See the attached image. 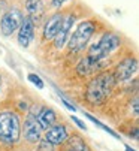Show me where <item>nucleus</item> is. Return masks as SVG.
I'll return each instance as SVG.
<instances>
[{"mask_svg":"<svg viewBox=\"0 0 139 151\" xmlns=\"http://www.w3.org/2000/svg\"><path fill=\"white\" fill-rule=\"evenodd\" d=\"M133 114H135V117H138V96H135V99H133Z\"/></svg>","mask_w":139,"mask_h":151,"instance_id":"20","label":"nucleus"},{"mask_svg":"<svg viewBox=\"0 0 139 151\" xmlns=\"http://www.w3.org/2000/svg\"><path fill=\"white\" fill-rule=\"evenodd\" d=\"M26 11L29 14V18L35 23V19H37L43 14V3L42 0H26Z\"/></svg>","mask_w":139,"mask_h":151,"instance_id":"14","label":"nucleus"},{"mask_svg":"<svg viewBox=\"0 0 139 151\" xmlns=\"http://www.w3.org/2000/svg\"><path fill=\"white\" fill-rule=\"evenodd\" d=\"M36 117H37V121L42 127V130L50 129L57 121V114H55V111L53 109V108H40V111Z\"/></svg>","mask_w":139,"mask_h":151,"instance_id":"13","label":"nucleus"},{"mask_svg":"<svg viewBox=\"0 0 139 151\" xmlns=\"http://www.w3.org/2000/svg\"><path fill=\"white\" fill-rule=\"evenodd\" d=\"M27 79H29V81H30L33 85H36V87H37L39 90H42V88L45 87L43 81H42V79H40V76H39V75H36V73H29Z\"/></svg>","mask_w":139,"mask_h":151,"instance_id":"17","label":"nucleus"},{"mask_svg":"<svg viewBox=\"0 0 139 151\" xmlns=\"http://www.w3.org/2000/svg\"><path fill=\"white\" fill-rule=\"evenodd\" d=\"M96 32V23L91 19H87V21H82V23L76 27L75 33L71 36L69 39V50L72 52H81L87 44L88 40L93 37Z\"/></svg>","mask_w":139,"mask_h":151,"instance_id":"4","label":"nucleus"},{"mask_svg":"<svg viewBox=\"0 0 139 151\" xmlns=\"http://www.w3.org/2000/svg\"><path fill=\"white\" fill-rule=\"evenodd\" d=\"M120 45H121L120 36L108 32L100 37L99 42H96V44H93L90 47L87 55L96 58V60H106L109 57V54H112L117 48H120Z\"/></svg>","mask_w":139,"mask_h":151,"instance_id":"3","label":"nucleus"},{"mask_svg":"<svg viewBox=\"0 0 139 151\" xmlns=\"http://www.w3.org/2000/svg\"><path fill=\"white\" fill-rule=\"evenodd\" d=\"M61 21H63V15L61 14H55V15H53L48 21H46V24L43 27V39L53 40L54 36L57 35L60 26H61Z\"/></svg>","mask_w":139,"mask_h":151,"instance_id":"12","label":"nucleus"},{"mask_svg":"<svg viewBox=\"0 0 139 151\" xmlns=\"http://www.w3.org/2000/svg\"><path fill=\"white\" fill-rule=\"evenodd\" d=\"M85 117H87V118H88L90 121H93V123H94L96 126H99L100 129H103V130H105V132H108V133H109L111 136H114V138H120V136H118V133H115V132L112 130V129H109L108 126H105V124H103V123H100L99 120H96V118H94V117H93L91 114H87V112H85Z\"/></svg>","mask_w":139,"mask_h":151,"instance_id":"16","label":"nucleus"},{"mask_svg":"<svg viewBox=\"0 0 139 151\" xmlns=\"http://www.w3.org/2000/svg\"><path fill=\"white\" fill-rule=\"evenodd\" d=\"M40 136H42V127H40L37 118L35 115L29 114L24 121V138L32 144H37L40 141Z\"/></svg>","mask_w":139,"mask_h":151,"instance_id":"8","label":"nucleus"},{"mask_svg":"<svg viewBox=\"0 0 139 151\" xmlns=\"http://www.w3.org/2000/svg\"><path fill=\"white\" fill-rule=\"evenodd\" d=\"M67 151H90V148L85 145V142H84L81 138L75 136L73 139L69 141V148H67Z\"/></svg>","mask_w":139,"mask_h":151,"instance_id":"15","label":"nucleus"},{"mask_svg":"<svg viewBox=\"0 0 139 151\" xmlns=\"http://www.w3.org/2000/svg\"><path fill=\"white\" fill-rule=\"evenodd\" d=\"M69 133H67V129L63 124H53L50 129H46V133H45V139L48 141L53 145H61L66 142Z\"/></svg>","mask_w":139,"mask_h":151,"instance_id":"10","label":"nucleus"},{"mask_svg":"<svg viewBox=\"0 0 139 151\" xmlns=\"http://www.w3.org/2000/svg\"><path fill=\"white\" fill-rule=\"evenodd\" d=\"M115 84H117V81H115V76L112 72L99 73L88 82L85 99L93 105H102L112 93Z\"/></svg>","mask_w":139,"mask_h":151,"instance_id":"1","label":"nucleus"},{"mask_svg":"<svg viewBox=\"0 0 139 151\" xmlns=\"http://www.w3.org/2000/svg\"><path fill=\"white\" fill-rule=\"evenodd\" d=\"M18 29H19L18 30V37H17L18 44L21 47L27 48L30 45V42L33 40V37H35V23L29 17H24Z\"/></svg>","mask_w":139,"mask_h":151,"instance_id":"9","label":"nucleus"},{"mask_svg":"<svg viewBox=\"0 0 139 151\" xmlns=\"http://www.w3.org/2000/svg\"><path fill=\"white\" fill-rule=\"evenodd\" d=\"M106 66V60H96L90 55H85L76 66V72L79 76H87L97 72L99 69H103Z\"/></svg>","mask_w":139,"mask_h":151,"instance_id":"7","label":"nucleus"},{"mask_svg":"<svg viewBox=\"0 0 139 151\" xmlns=\"http://www.w3.org/2000/svg\"><path fill=\"white\" fill-rule=\"evenodd\" d=\"M64 2H66V0H53V6L54 8H60Z\"/></svg>","mask_w":139,"mask_h":151,"instance_id":"21","label":"nucleus"},{"mask_svg":"<svg viewBox=\"0 0 139 151\" xmlns=\"http://www.w3.org/2000/svg\"><path fill=\"white\" fill-rule=\"evenodd\" d=\"M0 87H2V76H0Z\"/></svg>","mask_w":139,"mask_h":151,"instance_id":"23","label":"nucleus"},{"mask_svg":"<svg viewBox=\"0 0 139 151\" xmlns=\"http://www.w3.org/2000/svg\"><path fill=\"white\" fill-rule=\"evenodd\" d=\"M136 70H138V60L135 57H126L117 64V68L112 73L117 82H124L130 79L136 73Z\"/></svg>","mask_w":139,"mask_h":151,"instance_id":"6","label":"nucleus"},{"mask_svg":"<svg viewBox=\"0 0 139 151\" xmlns=\"http://www.w3.org/2000/svg\"><path fill=\"white\" fill-rule=\"evenodd\" d=\"M72 121H73V123H75L79 129H82V130H85V129H87V126H85V124H84V123L78 118V117H72Z\"/></svg>","mask_w":139,"mask_h":151,"instance_id":"18","label":"nucleus"},{"mask_svg":"<svg viewBox=\"0 0 139 151\" xmlns=\"http://www.w3.org/2000/svg\"><path fill=\"white\" fill-rule=\"evenodd\" d=\"M61 102H63V103H64V106H66V108H67V109H71V111H73V112H75V111H76V106H75V105H72V103H71V102H67V100H66V99H64V97H61Z\"/></svg>","mask_w":139,"mask_h":151,"instance_id":"19","label":"nucleus"},{"mask_svg":"<svg viewBox=\"0 0 139 151\" xmlns=\"http://www.w3.org/2000/svg\"><path fill=\"white\" fill-rule=\"evenodd\" d=\"M126 151H136V150H133V148H130L129 145H126Z\"/></svg>","mask_w":139,"mask_h":151,"instance_id":"22","label":"nucleus"},{"mask_svg":"<svg viewBox=\"0 0 139 151\" xmlns=\"http://www.w3.org/2000/svg\"><path fill=\"white\" fill-rule=\"evenodd\" d=\"M73 23H75V17H72V15H69V17L63 18L61 26H60L57 35L54 36V39H53L55 48L60 50V48L64 47V44H66V40H67V37H69V33H71V29H72Z\"/></svg>","mask_w":139,"mask_h":151,"instance_id":"11","label":"nucleus"},{"mask_svg":"<svg viewBox=\"0 0 139 151\" xmlns=\"http://www.w3.org/2000/svg\"><path fill=\"white\" fill-rule=\"evenodd\" d=\"M21 136L19 118L14 112H0V141L6 145L17 144Z\"/></svg>","mask_w":139,"mask_h":151,"instance_id":"2","label":"nucleus"},{"mask_svg":"<svg viewBox=\"0 0 139 151\" xmlns=\"http://www.w3.org/2000/svg\"><path fill=\"white\" fill-rule=\"evenodd\" d=\"M22 18H24V15H22V12L17 8H12V9H8L2 19H0V30H2L3 36H11L21 24Z\"/></svg>","mask_w":139,"mask_h":151,"instance_id":"5","label":"nucleus"}]
</instances>
